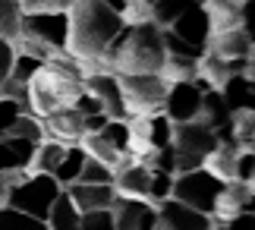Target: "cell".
<instances>
[{
	"instance_id": "d4e9b609",
	"label": "cell",
	"mask_w": 255,
	"mask_h": 230,
	"mask_svg": "<svg viewBox=\"0 0 255 230\" xmlns=\"http://www.w3.org/2000/svg\"><path fill=\"white\" fill-rule=\"evenodd\" d=\"M202 123H208L214 133H218L221 126H227L230 123V111H227V104H224V98L218 88H208V92H202V114H199Z\"/></svg>"
},
{
	"instance_id": "30bf717a",
	"label": "cell",
	"mask_w": 255,
	"mask_h": 230,
	"mask_svg": "<svg viewBox=\"0 0 255 230\" xmlns=\"http://www.w3.org/2000/svg\"><path fill=\"white\" fill-rule=\"evenodd\" d=\"M114 215V230H154V218H158V208L145 199H126L117 196L111 205Z\"/></svg>"
},
{
	"instance_id": "4fadbf2b",
	"label": "cell",
	"mask_w": 255,
	"mask_h": 230,
	"mask_svg": "<svg viewBox=\"0 0 255 230\" xmlns=\"http://www.w3.org/2000/svg\"><path fill=\"white\" fill-rule=\"evenodd\" d=\"M44 133L54 139V142H63V145H76L79 139L85 136V126H82V114L76 111L73 104H63L51 111L44 117Z\"/></svg>"
},
{
	"instance_id": "603a6c76",
	"label": "cell",
	"mask_w": 255,
	"mask_h": 230,
	"mask_svg": "<svg viewBox=\"0 0 255 230\" xmlns=\"http://www.w3.org/2000/svg\"><path fill=\"white\" fill-rule=\"evenodd\" d=\"M63 142H54V139H44V142L35 145V155L28 161V174H54L57 164L63 158Z\"/></svg>"
},
{
	"instance_id": "4316f807",
	"label": "cell",
	"mask_w": 255,
	"mask_h": 230,
	"mask_svg": "<svg viewBox=\"0 0 255 230\" xmlns=\"http://www.w3.org/2000/svg\"><path fill=\"white\" fill-rule=\"evenodd\" d=\"M189 6H192L189 0H154L151 3V22L161 25V28H170Z\"/></svg>"
},
{
	"instance_id": "83f0119b",
	"label": "cell",
	"mask_w": 255,
	"mask_h": 230,
	"mask_svg": "<svg viewBox=\"0 0 255 230\" xmlns=\"http://www.w3.org/2000/svg\"><path fill=\"white\" fill-rule=\"evenodd\" d=\"M19 19H22V9H19V0H0V38L13 44L19 38Z\"/></svg>"
},
{
	"instance_id": "ac0fdd59",
	"label": "cell",
	"mask_w": 255,
	"mask_h": 230,
	"mask_svg": "<svg viewBox=\"0 0 255 230\" xmlns=\"http://www.w3.org/2000/svg\"><path fill=\"white\" fill-rule=\"evenodd\" d=\"M237 155L240 152L230 142H218L205 155L202 171H208L214 180H221V183H230V180H237Z\"/></svg>"
},
{
	"instance_id": "9c48e42d",
	"label": "cell",
	"mask_w": 255,
	"mask_h": 230,
	"mask_svg": "<svg viewBox=\"0 0 255 230\" xmlns=\"http://www.w3.org/2000/svg\"><path fill=\"white\" fill-rule=\"evenodd\" d=\"M202 114V92L192 82H173L164 95V117L170 123H189Z\"/></svg>"
},
{
	"instance_id": "7402d4cb",
	"label": "cell",
	"mask_w": 255,
	"mask_h": 230,
	"mask_svg": "<svg viewBox=\"0 0 255 230\" xmlns=\"http://www.w3.org/2000/svg\"><path fill=\"white\" fill-rule=\"evenodd\" d=\"M158 76L167 85H173V82H195V76H199V60L167 54V57H164V63H161V69H158Z\"/></svg>"
},
{
	"instance_id": "cb8c5ba5",
	"label": "cell",
	"mask_w": 255,
	"mask_h": 230,
	"mask_svg": "<svg viewBox=\"0 0 255 230\" xmlns=\"http://www.w3.org/2000/svg\"><path fill=\"white\" fill-rule=\"evenodd\" d=\"M85 148L76 142V145H66L63 148V158H60V164H57V171L51 174L60 186H70V183H76L79 180V171H82V164H85Z\"/></svg>"
},
{
	"instance_id": "5bb4252c",
	"label": "cell",
	"mask_w": 255,
	"mask_h": 230,
	"mask_svg": "<svg viewBox=\"0 0 255 230\" xmlns=\"http://www.w3.org/2000/svg\"><path fill=\"white\" fill-rule=\"evenodd\" d=\"M252 28L240 25V28H230V32H211L208 38V51L218 54L224 60H243V57H252Z\"/></svg>"
},
{
	"instance_id": "ee69618b",
	"label": "cell",
	"mask_w": 255,
	"mask_h": 230,
	"mask_svg": "<svg viewBox=\"0 0 255 230\" xmlns=\"http://www.w3.org/2000/svg\"><path fill=\"white\" fill-rule=\"evenodd\" d=\"M189 3H205V0H189Z\"/></svg>"
},
{
	"instance_id": "4dcf8cb0",
	"label": "cell",
	"mask_w": 255,
	"mask_h": 230,
	"mask_svg": "<svg viewBox=\"0 0 255 230\" xmlns=\"http://www.w3.org/2000/svg\"><path fill=\"white\" fill-rule=\"evenodd\" d=\"M38 69H41V60H38V57H28V54H22V51H16V54H13V66H9V79H16V82L28 85V82L38 76Z\"/></svg>"
},
{
	"instance_id": "277c9868",
	"label": "cell",
	"mask_w": 255,
	"mask_h": 230,
	"mask_svg": "<svg viewBox=\"0 0 255 230\" xmlns=\"http://www.w3.org/2000/svg\"><path fill=\"white\" fill-rule=\"evenodd\" d=\"M60 183L51 177V174H28L25 180H19V183L9 189L6 196V208H16V212H22L28 218H38V221H44L47 212H51L54 199L60 196Z\"/></svg>"
},
{
	"instance_id": "1f68e13d",
	"label": "cell",
	"mask_w": 255,
	"mask_h": 230,
	"mask_svg": "<svg viewBox=\"0 0 255 230\" xmlns=\"http://www.w3.org/2000/svg\"><path fill=\"white\" fill-rule=\"evenodd\" d=\"M170 139H173V123L164 117V111L151 114L148 117V145L151 148H164V145H170Z\"/></svg>"
},
{
	"instance_id": "484cf974",
	"label": "cell",
	"mask_w": 255,
	"mask_h": 230,
	"mask_svg": "<svg viewBox=\"0 0 255 230\" xmlns=\"http://www.w3.org/2000/svg\"><path fill=\"white\" fill-rule=\"evenodd\" d=\"M79 145L85 148V155L88 158H95V161H101V164H107V167H120V161H123V155L117 152V148L107 142V139L101 136V133H85L82 139H79Z\"/></svg>"
},
{
	"instance_id": "60d3db41",
	"label": "cell",
	"mask_w": 255,
	"mask_h": 230,
	"mask_svg": "<svg viewBox=\"0 0 255 230\" xmlns=\"http://www.w3.org/2000/svg\"><path fill=\"white\" fill-rule=\"evenodd\" d=\"M107 114H92V117H82V126H85V133H101V129L107 126Z\"/></svg>"
},
{
	"instance_id": "ffe728a7",
	"label": "cell",
	"mask_w": 255,
	"mask_h": 230,
	"mask_svg": "<svg viewBox=\"0 0 255 230\" xmlns=\"http://www.w3.org/2000/svg\"><path fill=\"white\" fill-rule=\"evenodd\" d=\"M221 98L227 104V111H255V85L246 76H230L221 88Z\"/></svg>"
},
{
	"instance_id": "7c38bea8",
	"label": "cell",
	"mask_w": 255,
	"mask_h": 230,
	"mask_svg": "<svg viewBox=\"0 0 255 230\" xmlns=\"http://www.w3.org/2000/svg\"><path fill=\"white\" fill-rule=\"evenodd\" d=\"M246 212H252V183H240V180L224 183L218 193V202H214L211 221L224 224V221H230L237 215H246Z\"/></svg>"
},
{
	"instance_id": "7bdbcfd3",
	"label": "cell",
	"mask_w": 255,
	"mask_h": 230,
	"mask_svg": "<svg viewBox=\"0 0 255 230\" xmlns=\"http://www.w3.org/2000/svg\"><path fill=\"white\" fill-rule=\"evenodd\" d=\"M230 3H237V6H243V3H252V0H230Z\"/></svg>"
},
{
	"instance_id": "44dd1931",
	"label": "cell",
	"mask_w": 255,
	"mask_h": 230,
	"mask_svg": "<svg viewBox=\"0 0 255 230\" xmlns=\"http://www.w3.org/2000/svg\"><path fill=\"white\" fill-rule=\"evenodd\" d=\"M79 218H82V212L73 205V199L66 196V189H60V196L54 199L44 224H47V230H79Z\"/></svg>"
},
{
	"instance_id": "8992f818",
	"label": "cell",
	"mask_w": 255,
	"mask_h": 230,
	"mask_svg": "<svg viewBox=\"0 0 255 230\" xmlns=\"http://www.w3.org/2000/svg\"><path fill=\"white\" fill-rule=\"evenodd\" d=\"M19 38H32V41L44 44L54 57H60L66 54V41H70V16L66 13H22Z\"/></svg>"
},
{
	"instance_id": "8d00e7d4",
	"label": "cell",
	"mask_w": 255,
	"mask_h": 230,
	"mask_svg": "<svg viewBox=\"0 0 255 230\" xmlns=\"http://www.w3.org/2000/svg\"><path fill=\"white\" fill-rule=\"evenodd\" d=\"M79 230H114L111 208H101V212H85L79 218Z\"/></svg>"
},
{
	"instance_id": "d6986e66",
	"label": "cell",
	"mask_w": 255,
	"mask_h": 230,
	"mask_svg": "<svg viewBox=\"0 0 255 230\" xmlns=\"http://www.w3.org/2000/svg\"><path fill=\"white\" fill-rule=\"evenodd\" d=\"M35 155V142L13 136H0V174L9 171H28V161Z\"/></svg>"
},
{
	"instance_id": "ab89813d",
	"label": "cell",
	"mask_w": 255,
	"mask_h": 230,
	"mask_svg": "<svg viewBox=\"0 0 255 230\" xmlns=\"http://www.w3.org/2000/svg\"><path fill=\"white\" fill-rule=\"evenodd\" d=\"M13 54H16V47L0 38V85H3V82H6V76H9V66H13Z\"/></svg>"
},
{
	"instance_id": "7a4b0ae2",
	"label": "cell",
	"mask_w": 255,
	"mask_h": 230,
	"mask_svg": "<svg viewBox=\"0 0 255 230\" xmlns=\"http://www.w3.org/2000/svg\"><path fill=\"white\" fill-rule=\"evenodd\" d=\"M164 57H167V51L161 41V25L135 22L117 32L101 60L117 76H139V73H158Z\"/></svg>"
},
{
	"instance_id": "ba28073f",
	"label": "cell",
	"mask_w": 255,
	"mask_h": 230,
	"mask_svg": "<svg viewBox=\"0 0 255 230\" xmlns=\"http://www.w3.org/2000/svg\"><path fill=\"white\" fill-rule=\"evenodd\" d=\"M214 221L211 215H202L195 208L167 199V202L158 205V218H154V230H211Z\"/></svg>"
},
{
	"instance_id": "f546056e",
	"label": "cell",
	"mask_w": 255,
	"mask_h": 230,
	"mask_svg": "<svg viewBox=\"0 0 255 230\" xmlns=\"http://www.w3.org/2000/svg\"><path fill=\"white\" fill-rule=\"evenodd\" d=\"M6 136H13V139H25V142H44V126H41V120L32 117V114H22L13 123V129H9Z\"/></svg>"
},
{
	"instance_id": "52a82bcc",
	"label": "cell",
	"mask_w": 255,
	"mask_h": 230,
	"mask_svg": "<svg viewBox=\"0 0 255 230\" xmlns=\"http://www.w3.org/2000/svg\"><path fill=\"white\" fill-rule=\"evenodd\" d=\"M221 180H214L208 171H186V174H176L173 177V189H170V199L176 202L195 208L202 215H211L214 212V202H218V193H221Z\"/></svg>"
},
{
	"instance_id": "b9f144b4",
	"label": "cell",
	"mask_w": 255,
	"mask_h": 230,
	"mask_svg": "<svg viewBox=\"0 0 255 230\" xmlns=\"http://www.w3.org/2000/svg\"><path fill=\"white\" fill-rule=\"evenodd\" d=\"M221 227H224V230H252V212H246V215H237V218H230V221H224Z\"/></svg>"
},
{
	"instance_id": "f1b7e54d",
	"label": "cell",
	"mask_w": 255,
	"mask_h": 230,
	"mask_svg": "<svg viewBox=\"0 0 255 230\" xmlns=\"http://www.w3.org/2000/svg\"><path fill=\"white\" fill-rule=\"evenodd\" d=\"M0 230H47V224L3 205V208H0Z\"/></svg>"
},
{
	"instance_id": "e0dca14e",
	"label": "cell",
	"mask_w": 255,
	"mask_h": 230,
	"mask_svg": "<svg viewBox=\"0 0 255 230\" xmlns=\"http://www.w3.org/2000/svg\"><path fill=\"white\" fill-rule=\"evenodd\" d=\"M66 189V196L73 199V205L79 208V212H101V208H111L114 205V199H117V189L114 183H101V186H95V183H70V186H63Z\"/></svg>"
},
{
	"instance_id": "f35d334b",
	"label": "cell",
	"mask_w": 255,
	"mask_h": 230,
	"mask_svg": "<svg viewBox=\"0 0 255 230\" xmlns=\"http://www.w3.org/2000/svg\"><path fill=\"white\" fill-rule=\"evenodd\" d=\"M28 171H9V174H0V208L6 205V196H9V189H13L19 180H25Z\"/></svg>"
},
{
	"instance_id": "836d02e7",
	"label": "cell",
	"mask_w": 255,
	"mask_h": 230,
	"mask_svg": "<svg viewBox=\"0 0 255 230\" xmlns=\"http://www.w3.org/2000/svg\"><path fill=\"white\" fill-rule=\"evenodd\" d=\"M76 183H95V186H101V183H114V167H107L101 161H95V158H85V164H82V171H79V180Z\"/></svg>"
},
{
	"instance_id": "3957f363",
	"label": "cell",
	"mask_w": 255,
	"mask_h": 230,
	"mask_svg": "<svg viewBox=\"0 0 255 230\" xmlns=\"http://www.w3.org/2000/svg\"><path fill=\"white\" fill-rule=\"evenodd\" d=\"M218 145V136L208 123L202 120H189V123H173V177L186 174V171H199L205 155Z\"/></svg>"
},
{
	"instance_id": "6da1fadb",
	"label": "cell",
	"mask_w": 255,
	"mask_h": 230,
	"mask_svg": "<svg viewBox=\"0 0 255 230\" xmlns=\"http://www.w3.org/2000/svg\"><path fill=\"white\" fill-rule=\"evenodd\" d=\"M70 41L66 54L76 60H101L107 44L126 25L120 13H114L104 0H73L70 9Z\"/></svg>"
},
{
	"instance_id": "d590c367",
	"label": "cell",
	"mask_w": 255,
	"mask_h": 230,
	"mask_svg": "<svg viewBox=\"0 0 255 230\" xmlns=\"http://www.w3.org/2000/svg\"><path fill=\"white\" fill-rule=\"evenodd\" d=\"M73 0H19L22 13H66Z\"/></svg>"
},
{
	"instance_id": "8fae6325",
	"label": "cell",
	"mask_w": 255,
	"mask_h": 230,
	"mask_svg": "<svg viewBox=\"0 0 255 230\" xmlns=\"http://www.w3.org/2000/svg\"><path fill=\"white\" fill-rule=\"evenodd\" d=\"M82 88L92 92L98 101H101V111L111 120H129L123 107V95H120V82H117V73H92L82 79Z\"/></svg>"
},
{
	"instance_id": "d6a6232c",
	"label": "cell",
	"mask_w": 255,
	"mask_h": 230,
	"mask_svg": "<svg viewBox=\"0 0 255 230\" xmlns=\"http://www.w3.org/2000/svg\"><path fill=\"white\" fill-rule=\"evenodd\" d=\"M170 189H173V174L151 171V183H148V196H145V202H151L154 208H158L161 202L170 199Z\"/></svg>"
},
{
	"instance_id": "e575fe53",
	"label": "cell",
	"mask_w": 255,
	"mask_h": 230,
	"mask_svg": "<svg viewBox=\"0 0 255 230\" xmlns=\"http://www.w3.org/2000/svg\"><path fill=\"white\" fill-rule=\"evenodd\" d=\"M101 136L120 155H126V145H129V123H126V120H107V126L101 129Z\"/></svg>"
},
{
	"instance_id": "74e56055",
	"label": "cell",
	"mask_w": 255,
	"mask_h": 230,
	"mask_svg": "<svg viewBox=\"0 0 255 230\" xmlns=\"http://www.w3.org/2000/svg\"><path fill=\"white\" fill-rule=\"evenodd\" d=\"M237 180L240 183H252L255 180V152H240L237 155Z\"/></svg>"
},
{
	"instance_id": "2e32d148",
	"label": "cell",
	"mask_w": 255,
	"mask_h": 230,
	"mask_svg": "<svg viewBox=\"0 0 255 230\" xmlns=\"http://www.w3.org/2000/svg\"><path fill=\"white\" fill-rule=\"evenodd\" d=\"M170 32L183 41H189L195 47H205L208 51V38H211V25H208V16H205V6L202 3H192L186 13L170 25Z\"/></svg>"
},
{
	"instance_id": "5b68a950",
	"label": "cell",
	"mask_w": 255,
	"mask_h": 230,
	"mask_svg": "<svg viewBox=\"0 0 255 230\" xmlns=\"http://www.w3.org/2000/svg\"><path fill=\"white\" fill-rule=\"evenodd\" d=\"M123 95L126 117H151L164 111V95H167V82L158 73H139V76H117Z\"/></svg>"
},
{
	"instance_id": "f6af8a7d",
	"label": "cell",
	"mask_w": 255,
	"mask_h": 230,
	"mask_svg": "<svg viewBox=\"0 0 255 230\" xmlns=\"http://www.w3.org/2000/svg\"><path fill=\"white\" fill-rule=\"evenodd\" d=\"M211 230H224V227H211Z\"/></svg>"
},
{
	"instance_id": "9a60e30c",
	"label": "cell",
	"mask_w": 255,
	"mask_h": 230,
	"mask_svg": "<svg viewBox=\"0 0 255 230\" xmlns=\"http://www.w3.org/2000/svg\"><path fill=\"white\" fill-rule=\"evenodd\" d=\"M205 16H208L211 32H230V28L246 25L249 28V6L252 3H230V0H205Z\"/></svg>"
}]
</instances>
